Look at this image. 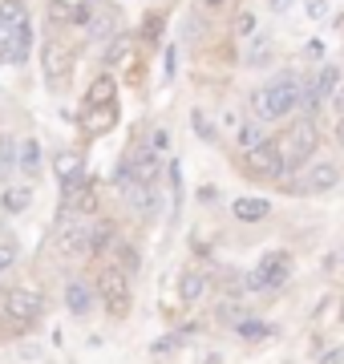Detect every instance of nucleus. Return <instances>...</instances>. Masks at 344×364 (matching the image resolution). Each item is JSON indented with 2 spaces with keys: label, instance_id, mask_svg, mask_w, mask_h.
Here are the masks:
<instances>
[{
  "label": "nucleus",
  "instance_id": "obj_14",
  "mask_svg": "<svg viewBox=\"0 0 344 364\" xmlns=\"http://www.w3.org/2000/svg\"><path fill=\"white\" fill-rule=\"evenodd\" d=\"M53 174H57V182H61V191L77 186V182L85 178V158H81L77 150H65V154H57V158H53Z\"/></svg>",
  "mask_w": 344,
  "mask_h": 364
},
{
  "label": "nucleus",
  "instance_id": "obj_26",
  "mask_svg": "<svg viewBox=\"0 0 344 364\" xmlns=\"http://www.w3.org/2000/svg\"><path fill=\"white\" fill-rule=\"evenodd\" d=\"M272 61V41H255L247 49V65H267Z\"/></svg>",
  "mask_w": 344,
  "mask_h": 364
},
{
  "label": "nucleus",
  "instance_id": "obj_8",
  "mask_svg": "<svg viewBox=\"0 0 344 364\" xmlns=\"http://www.w3.org/2000/svg\"><path fill=\"white\" fill-rule=\"evenodd\" d=\"M247 166H252V174H259V178H279L284 174V150H279V142H259L247 150Z\"/></svg>",
  "mask_w": 344,
  "mask_h": 364
},
{
  "label": "nucleus",
  "instance_id": "obj_1",
  "mask_svg": "<svg viewBox=\"0 0 344 364\" xmlns=\"http://www.w3.org/2000/svg\"><path fill=\"white\" fill-rule=\"evenodd\" d=\"M41 312H45V296L37 287H13L0 304V340H16L33 332Z\"/></svg>",
  "mask_w": 344,
  "mask_h": 364
},
{
  "label": "nucleus",
  "instance_id": "obj_19",
  "mask_svg": "<svg viewBox=\"0 0 344 364\" xmlns=\"http://www.w3.org/2000/svg\"><path fill=\"white\" fill-rule=\"evenodd\" d=\"M25 4L21 0H0V45L9 41V33L16 28V21H25Z\"/></svg>",
  "mask_w": 344,
  "mask_h": 364
},
{
  "label": "nucleus",
  "instance_id": "obj_18",
  "mask_svg": "<svg viewBox=\"0 0 344 364\" xmlns=\"http://www.w3.org/2000/svg\"><path fill=\"white\" fill-rule=\"evenodd\" d=\"M340 85V69L336 65H324L316 73V81H312V93H308V105H320L324 97H332V90Z\"/></svg>",
  "mask_w": 344,
  "mask_h": 364
},
{
  "label": "nucleus",
  "instance_id": "obj_31",
  "mask_svg": "<svg viewBox=\"0 0 344 364\" xmlns=\"http://www.w3.org/2000/svg\"><path fill=\"white\" fill-rule=\"evenodd\" d=\"M166 146H171V138H166V130H154V134H150V150H158V154H162Z\"/></svg>",
  "mask_w": 344,
  "mask_h": 364
},
{
  "label": "nucleus",
  "instance_id": "obj_33",
  "mask_svg": "<svg viewBox=\"0 0 344 364\" xmlns=\"http://www.w3.org/2000/svg\"><path fill=\"white\" fill-rule=\"evenodd\" d=\"M308 13H312V21H320V16L328 13V0H312V4H308Z\"/></svg>",
  "mask_w": 344,
  "mask_h": 364
},
{
  "label": "nucleus",
  "instance_id": "obj_12",
  "mask_svg": "<svg viewBox=\"0 0 344 364\" xmlns=\"http://www.w3.org/2000/svg\"><path fill=\"white\" fill-rule=\"evenodd\" d=\"M65 215H81V219H93L97 215V182L81 178L77 186L65 191Z\"/></svg>",
  "mask_w": 344,
  "mask_h": 364
},
{
  "label": "nucleus",
  "instance_id": "obj_17",
  "mask_svg": "<svg viewBox=\"0 0 344 364\" xmlns=\"http://www.w3.org/2000/svg\"><path fill=\"white\" fill-rule=\"evenodd\" d=\"M231 215H235L239 223H259L272 215V203L267 198H235L231 203Z\"/></svg>",
  "mask_w": 344,
  "mask_h": 364
},
{
  "label": "nucleus",
  "instance_id": "obj_29",
  "mask_svg": "<svg viewBox=\"0 0 344 364\" xmlns=\"http://www.w3.org/2000/svg\"><path fill=\"white\" fill-rule=\"evenodd\" d=\"M239 332H243V336H267V324H255V320H239Z\"/></svg>",
  "mask_w": 344,
  "mask_h": 364
},
{
  "label": "nucleus",
  "instance_id": "obj_13",
  "mask_svg": "<svg viewBox=\"0 0 344 364\" xmlns=\"http://www.w3.org/2000/svg\"><path fill=\"white\" fill-rule=\"evenodd\" d=\"M126 170H130V178L138 182H158L162 178V158L158 150H150V146H138L126 154Z\"/></svg>",
  "mask_w": 344,
  "mask_h": 364
},
{
  "label": "nucleus",
  "instance_id": "obj_32",
  "mask_svg": "<svg viewBox=\"0 0 344 364\" xmlns=\"http://www.w3.org/2000/svg\"><path fill=\"white\" fill-rule=\"evenodd\" d=\"M332 109H336V117H344V85L332 90Z\"/></svg>",
  "mask_w": 344,
  "mask_h": 364
},
{
  "label": "nucleus",
  "instance_id": "obj_23",
  "mask_svg": "<svg viewBox=\"0 0 344 364\" xmlns=\"http://www.w3.org/2000/svg\"><path fill=\"white\" fill-rule=\"evenodd\" d=\"M130 53H134V41L130 37H114V41H109V49H106V65H122V61H130Z\"/></svg>",
  "mask_w": 344,
  "mask_h": 364
},
{
  "label": "nucleus",
  "instance_id": "obj_11",
  "mask_svg": "<svg viewBox=\"0 0 344 364\" xmlns=\"http://www.w3.org/2000/svg\"><path fill=\"white\" fill-rule=\"evenodd\" d=\"M28 53H33V25H28V16H25V21H16L9 41L0 45V61H4V65H25Z\"/></svg>",
  "mask_w": 344,
  "mask_h": 364
},
{
  "label": "nucleus",
  "instance_id": "obj_9",
  "mask_svg": "<svg viewBox=\"0 0 344 364\" xmlns=\"http://www.w3.org/2000/svg\"><path fill=\"white\" fill-rule=\"evenodd\" d=\"M122 198L130 203L134 215H142V219H150V215H158L162 198H158V182H138L130 178L126 186H122Z\"/></svg>",
  "mask_w": 344,
  "mask_h": 364
},
{
  "label": "nucleus",
  "instance_id": "obj_20",
  "mask_svg": "<svg viewBox=\"0 0 344 364\" xmlns=\"http://www.w3.org/2000/svg\"><path fill=\"white\" fill-rule=\"evenodd\" d=\"M118 97V81L109 77V73H102V77L90 85V93L81 97V105H97V102H114Z\"/></svg>",
  "mask_w": 344,
  "mask_h": 364
},
{
  "label": "nucleus",
  "instance_id": "obj_15",
  "mask_svg": "<svg viewBox=\"0 0 344 364\" xmlns=\"http://www.w3.org/2000/svg\"><path fill=\"white\" fill-rule=\"evenodd\" d=\"M93 304H97V296H93V284H85V279H73V284H65V308L69 316H90Z\"/></svg>",
  "mask_w": 344,
  "mask_h": 364
},
{
  "label": "nucleus",
  "instance_id": "obj_21",
  "mask_svg": "<svg viewBox=\"0 0 344 364\" xmlns=\"http://www.w3.org/2000/svg\"><path fill=\"white\" fill-rule=\"evenodd\" d=\"M16 166L25 170V174H37L41 170V142L37 138H25V142L16 146Z\"/></svg>",
  "mask_w": 344,
  "mask_h": 364
},
{
  "label": "nucleus",
  "instance_id": "obj_5",
  "mask_svg": "<svg viewBox=\"0 0 344 364\" xmlns=\"http://www.w3.org/2000/svg\"><path fill=\"white\" fill-rule=\"evenodd\" d=\"M316 142H320L316 122H312V117H304V122H296L288 138H279V150H284V170L304 166V162H308V154H316Z\"/></svg>",
  "mask_w": 344,
  "mask_h": 364
},
{
  "label": "nucleus",
  "instance_id": "obj_10",
  "mask_svg": "<svg viewBox=\"0 0 344 364\" xmlns=\"http://www.w3.org/2000/svg\"><path fill=\"white\" fill-rule=\"evenodd\" d=\"M114 122H118V97L114 102H97V105H81V130H85V138L109 134Z\"/></svg>",
  "mask_w": 344,
  "mask_h": 364
},
{
  "label": "nucleus",
  "instance_id": "obj_39",
  "mask_svg": "<svg viewBox=\"0 0 344 364\" xmlns=\"http://www.w3.org/2000/svg\"><path fill=\"white\" fill-rule=\"evenodd\" d=\"M203 4H207V9H223L227 0H203Z\"/></svg>",
  "mask_w": 344,
  "mask_h": 364
},
{
  "label": "nucleus",
  "instance_id": "obj_22",
  "mask_svg": "<svg viewBox=\"0 0 344 364\" xmlns=\"http://www.w3.org/2000/svg\"><path fill=\"white\" fill-rule=\"evenodd\" d=\"M28 203H33V191H28V186H9V191H4V210H9V215H21Z\"/></svg>",
  "mask_w": 344,
  "mask_h": 364
},
{
  "label": "nucleus",
  "instance_id": "obj_25",
  "mask_svg": "<svg viewBox=\"0 0 344 364\" xmlns=\"http://www.w3.org/2000/svg\"><path fill=\"white\" fill-rule=\"evenodd\" d=\"M16 259H21V243H16V239H0V275L13 272Z\"/></svg>",
  "mask_w": 344,
  "mask_h": 364
},
{
  "label": "nucleus",
  "instance_id": "obj_27",
  "mask_svg": "<svg viewBox=\"0 0 344 364\" xmlns=\"http://www.w3.org/2000/svg\"><path fill=\"white\" fill-rule=\"evenodd\" d=\"M114 251H118V267H122V272H138V251L126 247V243H118Z\"/></svg>",
  "mask_w": 344,
  "mask_h": 364
},
{
  "label": "nucleus",
  "instance_id": "obj_34",
  "mask_svg": "<svg viewBox=\"0 0 344 364\" xmlns=\"http://www.w3.org/2000/svg\"><path fill=\"white\" fill-rule=\"evenodd\" d=\"M195 130H199L203 138H215V130L207 126V117H203V114H195Z\"/></svg>",
  "mask_w": 344,
  "mask_h": 364
},
{
  "label": "nucleus",
  "instance_id": "obj_16",
  "mask_svg": "<svg viewBox=\"0 0 344 364\" xmlns=\"http://www.w3.org/2000/svg\"><path fill=\"white\" fill-rule=\"evenodd\" d=\"M332 186H340V166L336 162H316L304 174V191H312V195H324Z\"/></svg>",
  "mask_w": 344,
  "mask_h": 364
},
{
  "label": "nucleus",
  "instance_id": "obj_28",
  "mask_svg": "<svg viewBox=\"0 0 344 364\" xmlns=\"http://www.w3.org/2000/svg\"><path fill=\"white\" fill-rule=\"evenodd\" d=\"M219 320H223V324H239V320H243V308H239V304H219Z\"/></svg>",
  "mask_w": 344,
  "mask_h": 364
},
{
  "label": "nucleus",
  "instance_id": "obj_6",
  "mask_svg": "<svg viewBox=\"0 0 344 364\" xmlns=\"http://www.w3.org/2000/svg\"><path fill=\"white\" fill-rule=\"evenodd\" d=\"M288 279H291V255L288 251H267L264 259H259V267L247 275V287H255V291H279Z\"/></svg>",
  "mask_w": 344,
  "mask_h": 364
},
{
  "label": "nucleus",
  "instance_id": "obj_36",
  "mask_svg": "<svg viewBox=\"0 0 344 364\" xmlns=\"http://www.w3.org/2000/svg\"><path fill=\"white\" fill-rule=\"evenodd\" d=\"M324 364H344V352H332V356H324Z\"/></svg>",
  "mask_w": 344,
  "mask_h": 364
},
{
  "label": "nucleus",
  "instance_id": "obj_3",
  "mask_svg": "<svg viewBox=\"0 0 344 364\" xmlns=\"http://www.w3.org/2000/svg\"><path fill=\"white\" fill-rule=\"evenodd\" d=\"M93 296L102 299V308H106L114 320L122 316H130L134 308V291H130V272H122L118 263H109L97 272V284H93Z\"/></svg>",
  "mask_w": 344,
  "mask_h": 364
},
{
  "label": "nucleus",
  "instance_id": "obj_30",
  "mask_svg": "<svg viewBox=\"0 0 344 364\" xmlns=\"http://www.w3.org/2000/svg\"><path fill=\"white\" fill-rule=\"evenodd\" d=\"M239 142H243L247 150H252V146L259 142V126H243V130H239Z\"/></svg>",
  "mask_w": 344,
  "mask_h": 364
},
{
  "label": "nucleus",
  "instance_id": "obj_4",
  "mask_svg": "<svg viewBox=\"0 0 344 364\" xmlns=\"http://www.w3.org/2000/svg\"><path fill=\"white\" fill-rule=\"evenodd\" d=\"M57 255L61 259H81L93 251V219H81V215H69L57 231Z\"/></svg>",
  "mask_w": 344,
  "mask_h": 364
},
{
  "label": "nucleus",
  "instance_id": "obj_7",
  "mask_svg": "<svg viewBox=\"0 0 344 364\" xmlns=\"http://www.w3.org/2000/svg\"><path fill=\"white\" fill-rule=\"evenodd\" d=\"M41 65H45V81H49V90H65L69 73H73V49H69L61 37H49V41H45V53H41Z\"/></svg>",
  "mask_w": 344,
  "mask_h": 364
},
{
  "label": "nucleus",
  "instance_id": "obj_37",
  "mask_svg": "<svg viewBox=\"0 0 344 364\" xmlns=\"http://www.w3.org/2000/svg\"><path fill=\"white\" fill-rule=\"evenodd\" d=\"M288 4H291V0H272V9H276V13H288Z\"/></svg>",
  "mask_w": 344,
  "mask_h": 364
},
{
  "label": "nucleus",
  "instance_id": "obj_2",
  "mask_svg": "<svg viewBox=\"0 0 344 364\" xmlns=\"http://www.w3.org/2000/svg\"><path fill=\"white\" fill-rule=\"evenodd\" d=\"M296 105H300V77H296V73H284V77H276L272 85H264V90L252 97V109H255V117H259V122L288 117Z\"/></svg>",
  "mask_w": 344,
  "mask_h": 364
},
{
  "label": "nucleus",
  "instance_id": "obj_38",
  "mask_svg": "<svg viewBox=\"0 0 344 364\" xmlns=\"http://www.w3.org/2000/svg\"><path fill=\"white\" fill-rule=\"evenodd\" d=\"M336 142L344 146V117H340V122H336Z\"/></svg>",
  "mask_w": 344,
  "mask_h": 364
},
{
  "label": "nucleus",
  "instance_id": "obj_24",
  "mask_svg": "<svg viewBox=\"0 0 344 364\" xmlns=\"http://www.w3.org/2000/svg\"><path fill=\"white\" fill-rule=\"evenodd\" d=\"M178 291H183L186 304H195V299H199L203 291H207V279H203L199 272H186V275H183V287H178Z\"/></svg>",
  "mask_w": 344,
  "mask_h": 364
},
{
  "label": "nucleus",
  "instance_id": "obj_35",
  "mask_svg": "<svg viewBox=\"0 0 344 364\" xmlns=\"http://www.w3.org/2000/svg\"><path fill=\"white\" fill-rule=\"evenodd\" d=\"M252 28H255V16H247V13H243V16H239V33H243V37H247V33H252Z\"/></svg>",
  "mask_w": 344,
  "mask_h": 364
}]
</instances>
